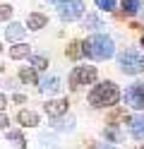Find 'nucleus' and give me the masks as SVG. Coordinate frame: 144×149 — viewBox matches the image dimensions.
<instances>
[{
	"label": "nucleus",
	"instance_id": "obj_3",
	"mask_svg": "<svg viewBox=\"0 0 144 149\" xmlns=\"http://www.w3.org/2000/svg\"><path fill=\"white\" fill-rule=\"evenodd\" d=\"M118 65H120V72L125 74H139L144 72V55L137 48H127L118 55Z\"/></svg>",
	"mask_w": 144,
	"mask_h": 149
},
{
	"label": "nucleus",
	"instance_id": "obj_16",
	"mask_svg": "<svg viewBox=\"0 0 144 149\" xmlns=\"http://www.w3.org/2000/svg\"><path fill=\"white\" fill-rule=\"evenodd\" d=\"M7 142H12L19 149H26V139H24V135L19 130H7Z\"/></svg>",
	"mask_w": 144,
	"mask_h": 149
},
{
	"label": "nucleus",
	"instance_id": "obj_18",
	"mask_svg": "<svg viewBox=\"0 0 144 149\" xmlns=\"http://www.w3.org/2000/svg\"><path fill=\"white\" fill-rule=\"evenodd\" d=\"M55 130H60V132H65V130H72L74 127V118L67 116V118H55V123H51Z\"/></svg>",
	"mask_w": 144,
	"mask_h": 149
},
{
	"label": "nucleus",
	"instance_id": "obj_25",
	"mask_svg": "<svg viewBox=\"0 0 144 149\" xmlns=\"http://www.w3.org/2000/svg\"><path fill=\"white\" fill-rule=\"evenodd\" d=\"M94 149H118V147H113V144H108V142H99Z\"/></svg>",
	"mask_w": 144,
	"mask_h": 149
},
{
	"label": "nucleus",
	"instance_id": "obj_2",
	"mask_svg": "<svg viewBox=\"0 0 144 149\" xmlns=\"http://www.w3.org/2000/svg\"><path fill=\"white\" fill-rule=\"evenodd\" d=\"M120 101V89L115 82L106 79L101 84H96L91 91H89V106L91 108H111Z\"/></svg>",
	"mask_w": 144,
	"mask_h": 149
},
{
	"label": "nucleus",
	"instance_id": "obj_19",
	"mask_svg": "<svg viewBox=\"0 0 144 149\" xmlns=\"http://www.w3.org/2000/svg\"><path fill=\"white\" fill-rule=\"evenodd\" d=\"M82 26H84V29H101L103 22L96 15H86V17H82Z\"/></svg>",
	"mask_w": 144,
	"mask_h": 149
},
{
	"label": "nucleus",
	"instance_id": "obj_23",
	"mask_svg": "<svg viewBox=\"0 0 144 149\" xmlns=\"http://www.w3.org/2000/svg\"><path fill=\"white\" fill-rule=\"evenodd\" d=\"M12 17V5H7V3H0V22H5Z\"/></svg>",
	"mask_w": 144,
	"mask_h": 149
},
{
	"label": "nucleus",
	"instance_id": "obj_12",
	"mask_svg": "<svg viewBox=\"0 0 144 149\" xmlns=\"http://www.w3.org/2000/svg\"><path fill=\"white\" fill-rule=\"evenodd\" d=\"M48 24V17L46 15H41V12H31L26 17V26L31 31H38V29H43V26Z\"/></svg>",
	"mask_w": 144,
	"mask_h": 149
},
{
	"label": "nucleus",
	"instance_id": "obj_17",
	"mask_svg": "<svg viewBox=\"0 0 144 149\" xmlns=\"http://www.w3.org/2000/svg\"><path fill=\"white\" fill-rule=\"evenodd\" d=\"M82 55H84V46L79 41H72L70 46H67V58L70 60H79Z\"/></svg>",
	"mask_w": 144,
	"mask_h": 149
},
{
	"label": "nucleus",
	"instance_id": "obj_30",
	"mask_svg": "<svg viewBox=\"0 0 144 149\" xmlns=\"http://www.w3.org/2000/svg\"><path fill=\"white\" fill-rule=\"evenodd\" d=\"M137 149H144V147H137Z\"/></svg>",
	"mask_w": 144,
	"mask_h": 149
},
{
	"label": "nucleus",
	"instance_id": "obj_9",
	"mask_svg": "<svg viewBox=\"0 0 144 149\" xmlns=\"http://www.w3.org/2000/svg\"><path fill=\"white\" fill-rule=\"evenodd\" d=\"M24 34H26V26H24V24H19V22H10V26L5 29V39H7V41H19V43H22Z\"/></svg>",
	"mask_w": 144,
	"mask_h": 149
},
{
	"label": "nucleus",
	"instance_id": "obj_6",
	"mask_svg": "<svg viewBox=\"0 0 144 149\" xmlns=\"http://www.w3.org/2000/svg\"><path fill=\"white\" fill-rule=\"evenodd\" d=\"M125 104L137 111H144V82H134L125 89Z\"/></svg>",
	"mask_w": 144,
	"mask_h": 149
},
{
	"label": "nucleus",
	"instance_id": "obj_26",
	"mask_svg": "<svg viewBox=\"0 0 144 149\" xmlns=\"http://www.w3.org/2000/svg\"><path fill=\"white\" fill-rule=\"evenodd\" d=\"M5 106H7V96L0 94V111H5Z\"/></svg>",
	"mask_w": 144,
	"mask_h": 149
},
{
	"label": "nucleus",
	"instance_id": "obj_15",
	"mask_svg": "<svg viewBox=\"0 0 144 149\" xmlns=\"http://www.w3.org/2000/svg\"><path fill=\"white\" fill-rule=\"evenodd\" d=\"M19 79L24 82V84H38V77H36V70L34 68H19Z\"/></svg>",
	"mask_w": 144,
	"mask_h": 149
},
{
	"label": "nucleus",
	"instance_id": "obj_27",
	"mask_svg": "<svg viewBox=\"0 0 144 149\" xmlns=\"http://www.w3.org/2000/svg\"><path fill=\"white\" fill-rule=\"evenodd\" d=\"M15 101H17V104H26V96H22V94H15Z\"/></svg>",
	"mask_w": 144,
	"mask_h": 149
},
{
	"label": "nucleus",
	"instance_id": "obj_31",
	"mask_svg": "<svg viewBox=\"0 0 144 149\" xmlns=\"http://www.w3.org/2000/svg\"><path fill=\"white\" fill-rule=\"evenodd\" d=\"M0 51H3V46H0Z\"/></svg>",
	"mask_w": 144,
	"mask_h": 149
},
{
	"label": "nucleus",
	"instance_id": "obj_1",
	"mask_svg": "<svg viewBox=\"0 0 144 149\" xmlns=\"http://www.w3.org/2000/svg\"><path fill=\"white\" fill-rule=\"evenodd\" d=\"M82 46H84V55H86V58L99 60V63L101 60H108V58L115 55V43H113L111 36H106V34H94Z\"/></svg>",
	"mask_w": 144,
	"mask_h": 149
},
{
	"label": "nucleus",
	"instance_id": "obj_8",
	"mask_svg": "<svg viewBox=\"0 0 144 149\" xmlns=\"http://www.w3.org/2000/svg\"><path fill=\"white\" fill-rule=\"evenodd\" d=\"M67 108H70L67 99H51V101H46V104H43V111H46L51 118H60V116H65Z\"/></svg>",
	"mask_w": 144,
	"mask_h": 149
},
{
	"label": "nucleus",
	"instance_id": "obj_7",
	"mask_svg": "<svg viewBox=\"0 0 144 149\" xmlns=\"http://www.w3.org/2000/svg\"><path fill=\"white\" fill-rule=\"evenodd\" d=\"M127 130L130 135L137 139V142H144V113H134L127 118Z\"/></svg>",
	"mask_w": 144,
	"mask_h": 149
},
{
	"label": "nucleus",
	"instance_id": "obj_28",
	"mask_svg": "<svg viewBox=\"0 0 144 149\" xmlns=\"http://www.w3.org/2000/svg\"><path fill=\"white\" fill-rule=\"evenodd\" d=\"M51 3H60V0H51Z\"/></svg>",
	"mask_w": 144,
	"mask_h": 149
},
{
	"label": "nucleus",
	"instance_id": "obj_13",
	"mask_svg": "<svg viewBox=\"0 0 144 149\" xmlns=\"http://www.w3.org/2000/svg\"><path fill=\"white\" fill-rule=\"evenodd\" d=\"M29 53H31V46L29 43H17L10 48V58L12 60H22V58H29Z\"/></svg>",
	"mask_w": 144,
	"mask_h": 149
},
{
	"label": "nucleus",
	"instance_id": "obj_22",
	"mask_svg": "<svg viewBox=\"0 0 144 149\" xmlns=\"http://www.w3.org/2000/svg\"><path fill=\"white\" fill-rule=\"evenodd\" d=\"M94 3H96V7H99V10H103V12L115 10V0H94Z\"/></svg>",
	"mask_w": 144,
	"mask_h": 149
},
{
	"label": "nucleus",
	"instance_id": "obj_20",
	"mask_svg": "<svg viewBox=\"0 0 144 149\" xmlns=\"http://www.w3.org/2000/svg\"><path fill=\"white\" fill-rule=\"evenodd\" d=\"M139 7H142L139 0H122V12L125 15H137Z\"/></svg>",
	"mask_w": 144,
	"mask_h": 149
},
{
	"label": "nucleus",
	"instance_id": "obj_29",
	"mask_svg": "<svg viewBox=\"0 0 144 149\" xmlns=\"http://www.w3.org/2000/svg\"><path fill=\"white\" fill-rule=\"evenodd\" d=\"M142 46H144V36H142Z\"/></svg>",
	"mask_w": 144,
	"mask_h": 149
},
{
	"label": "nucleus",
	"instance_id": "obj_24",
	"mask_svg": "<svg viewBox=\"0 0 144 149\" xmlns=\"http://www.w3.org/2000/svg\"><path fill=\"white\" fill-rule=\"evenodd\" d=\"M7 125H10V118H7L5 113H3V111H0V130H5Z\"/></svg>",
	"mask_w": 144,
	"mask_h": 149
},
{
	"label": "nucleus",
	"instance_id": "obj_21",
	"mask_svg": "<svg viewBox=\"0 0 144 149\" xmlns=\"http://www.w3.org/2000/svg\"><path fill=\"white\" fill-rule=\"evenodd\" d=\"M29 63L34 65V70H46V68H48V60L43 58V55H31Z\"/></svg>",
	"mask_w": 144,
	"mask_h": 149
},
{
	"label": "nucleus",
	"instance_id": "obj_5",
	"mask_svg": "<svg viewBox=\"0 0 144 149\" xmlns=\"http://www.w3.org/2000/svg\"><path fill=\"white\" fill-rule=\"evenodd\" d=\"M58 15L65 22H74V19H79L84 15V3L82 0H60L58 3Z\"/></svg>",
	"mask_w": 144,
	"mask_h": 149
},
{
	"label": "nucleus",
	"instance_id": "obj_10",
	"mask_svg": "<svg viewBox=\"0 0 144 149\" xmlns=\"http://www.w3.org/2000/svg\"><path fill=\"white\" fill-rule=\"evenodd\" d=\"M17 120H19V125H22V127H36V125H38V113H36V111L22 108V111L17 113Z\"/></svg>",
	"mask_w": 144,
	"mask_h": 149
},
{
	"label": "nucleus",
	"instance_id": "obj_4",
	"mask_svg": "<svg viewBox=\"0 0 144 149\" xmlns=\"http://www.w3.org/2000/svg\"><path fill=\"white\" fill-rule=\"evenodd\" d=\"M96 82V68L94 65H77L70 72V89H82L86 84H94Z\"/></svg>",
	"mask_w": 144,
	"mask_h": 149
},
{
	"label": "nucleus",
	"instance_id": "obj_14",
	"mask_svg": "<svg viewBox=\"0 0 144 149\" xmlns=\"http://www.w3.org/2000/svg\"><path fill=\"white\" fill-rule=\"evenodd\" d=\"M103 137H106V142H120L122 132H120V127L115 125V123H111V125L103 127Z\"/></svg>",
	"mask_w": 144,
	"mask_h": 149
},
{
	"label": "nucleus",
	"instance_id": "obj_11",
	"mask_svg": "<svg viewBox=\"0 0 144 149\" xmlns=\"http://www.w3.org/2000/svg\"><path fill=\"white\" fill-rule=\"evenodd\" d=\"M60 77H43L38 82V89L43 91V94H55V91H60Z\"/></svg>",
	"mask_w": 144,
	"mask_h": 149
}]
</instances>
